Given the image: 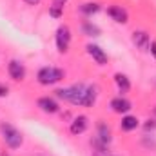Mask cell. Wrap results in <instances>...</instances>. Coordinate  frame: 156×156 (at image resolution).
<instances>
[{
	"mask_svg": "<svg viewBox=\"0 0 156 156\" xmlns=\"http://www.w3.org/2000/svg\"><path fill=\"white\" fill-rule=\"evenodd\" d=\"M58 98H64L75 105H85L91 107L96 102L98 96V87L96 85H83V83H75L67 89H58L56 91Z\"/></svg>",
	"mask_w": 156,
	"mask_h": 156,
	"instance_id": "cell-1",
	"label": "cell"
},
{
	"mask_svg": "<svg viewBox=\"0 0 156 156\" xmlns=\"http://www.w3.org/2000/svg\"><path fill=\"white\" fill-rule=\"evenodd\" d=\"M0 133H2V138H4V142H5V145L11 147V149H18V147L24 144L22 133H20L16 127H13L11 123H7V122L0 123Z\"/></svg>",
	"mask_w": 156,
	"mask_h": 156,
	"instance_id": "cell-2",
	"label": "cell"
},
{
	"mask_svg": "<svg viewBox=\"0 0 156 156\" xmlns=\"http://www.w3.org/2000/svg\"><path fill=\"white\" fill-rule=\"evenodd\" d=\"M66 76V73L62 71V69H58V67H42L38 71V75H37V80H38V83L42 85H53V83H56V82H60L62 78Z\"/></svg>",
	"mask_w": 156,
	"mask_h": 156,
	"instance_id": "cell-3",
	"label": "cell"
},
{
	"mask_svg": "<svg viewBox=\"0 0 156 156\" xmlns=\"http://www.w3.org/2000/svg\"><path fill=\"white\" fill-rule=\"evenodd\" d=\"M56 47L60 53H67L69 49V44H71V29L67 26H60L56 29Z\"/></svg>",
	"mask_w": 156,
	"mask_h": 156,
	"instance_id": "cell-4",
	"label": "cell"
},
{
	"mask_svg": "<svg viewBox=\"0 0 156 156\" xmlns=\"http://www.w3.org/2000/svg\"><path fill=\"white\" fill-rule=\"evenodd\" d=\"M7 73H9V76L13 78V80L20 82V80H24V76H26V67L18 60H11L7 64Z\"/></svg>",
	"mask_w": 156,
	"mask_h": 156,
	"instance_id": "cell-5",
	"label": "cell"
},
{
	"mask_svg": "<svg viewBox=\"0 0 156 156\" xmlns=\"http://www.w3.org/2000/svg\"><path fill=\"white\" fill-rule=\"evenodd\" d=\"M37 105L40 107V111H44V113H47V115H55V113H58V109H60L58 104H56V100H55V98H49V96L38 98Z\"/></svg>",
	"mask_w": 156,
	"mask_h": 156,
	"instance_id": "cell-6",
	"label": "cell"
},
{
	"mask_svg": "<svg viewBox=\"0 0 156 156\" xmlns=\"http://www.w3.org/2000/svg\"><path fill=\"white\" fill-rule=\"evenodd\" d=\"M87 53H89V56L98 64V66H105L107 64V55L104 53V49L102 47H98V45H93V44H89L87 47Z\"/></svg>",
	"mask_w": 156,
	"mask_h": 156,
	"instance_id": "cell-7",
	"label": "cell"
},
{
	"mask_svg": "<svg viewBox=\"0 0 156 156\" xmlns=\"http://www.w3.org/2000/svg\"><path fill=\"white\" fill-rule=\"evenodd\" d=\"M87 125H89V120H87V116H85V115H80V116H76L73 122H71V125H69V131H71V134L78 136V134L85 133Z\"/></svg>",
	"mask_w": 156,
	"mask_h": 156,
	"instance_id": "cell-8",
	"label": "cell"
},
{
	"mask_svg": "<svg viewBox=\"0 0 156 156\" xmlns=\"http://www.w3.org/2000/svg\"><path fill=\"white\" fill-rule=\"evenodd\" d=\"M133 44L136 45V49H140V51H147L149 45H151L149 35H147L145 31H134V33H133Z\"/></svg>",
	"mask_w": 156,
	"mask_h": 156,
	"instance_id": "cell-9",
	"label": "cell"
},
{
	"mask_svg": "<svg viewBox=\"0 0 156 156\" xmlns=\"http://www.w3.org/2000/svg\"><path fill=\"white\" fill-rule=\"evenodd\" d=\"M107 15L118 22V24H125L127 20H129V15H127V11L123 9V7H120V5H111L109 9H107Z\"/></svg>",
	"mask_w": 156,
	"mask_h": 156,
	"instance_id": "cell-10",
	"label": "cell"
},
{
	"mask_svg": "<svg viewBox=\"0 0 156 156\" xmlns=\"http://www.w3.org/2000/svg\"><path fill=\"white\" fill-rule=\"evenodd\" d=\"M111 109H113L115 113H127V111L131 109V102H129L127 98H122V96L113 98V100H111Z\"/></svg>",
	"mask_w": 156,
	"mask_h": 156,
	"instance_id": "cell-11",
	"label": "cell"
},
{
	"mask_svg": "<svg viewBox=\"0 0 156 156\" xmlns=\"http://www.w3.org/2000/svg\"><path fill=\"white\" fill-rule=\"evenodd\" d=\"M115 83H116V87H118L120 93H127V91L131 89L129 78L125 76V75H122V73H116V75H115Z\"/></svg>",
	"mask_w": 156,
	"mask_h": 156,
	"instance_id": "cell-12",
	"label": "cell"
},
{
	"mask_svg": "<svg viewBox=\"0 0 156 156\" xmlns=\"http://www.w3.org/2000/svg\"><path fill=\"white\" fill-rule=\"evenodd\" d=\"M120 127H122V131H133V129L138 127V118L136 116H123Z\"/></svg>",
	"mask_w": 156,
	"mask_h": 156,
	"instance_id": "cell-13",
	"label": "cell"
},
{
	"mask_svg": "<svg viewBox=\"0 0 156 156\" xmlns=\"http://www.w3.org/2000/svg\"><path fill=\"white\" fill-rule=\"evenodd\" d=\"M100 142H104V144H109L111 142V133H109V129L104 125V123H100V127H98V136H96Z\"/></svg>",
	"mask_w": 156,
	"mask_h": 156,
	"instance_id": "cell-14",
	"label": "cell"
},
{
	"mask_svg": "<svg viewBox=\"0 0 156 156\" xmlns=\"http://www.w3.org/2000/svg\"><path fill=\"white\" fill-rule=\"evenodd\" d=\"M82 29H83V33H85L87 37H98V35H100V29H98L94 24H91V22H85Z\"/></svg>",
	"mask_w": 156,
	"mask_h": 156,
	"instance_id": "cell-15",
	"label": "cell"
},
{
	"mask_svg": "<svg viewBox=\"0 0 156 156\" xmlns=\"http://www.w3.org/2000/svg\"><path fill=\"white\" fill-rule=\"evenodd\" d=\"M98 9H100V5L94 4V2H93V4L89 2V4H83V5H82V11H83L85 15H93V13H96Z\"/></svg>",
	"mask_w": 156,
	"mask_h": 156,
	"instance_id": "cell-16",
	"label": "cell"
},
{
	"mask_svg": "<svg viewBox=\"0 0 156 156\" xmlns=\"http://www.w3.org/2000/svg\"><path fill=\"white\" fill-rule=\"evenodd\" d=\"M66 2H67V0H53V5H58V7H62V9H64Z\"/></svg>",
	"mask_w": 156,
	"mask_h": 156,
	"instance_id": "cell-17",
	"label": "cell"
},
{
	"mask_svg": "<svg viewBox=\"0 0 156 156\" xmlns=\"http://www.w3.org/2000/svg\"><path fill=\"white\" fill-rule=\"evenodd\" d=\"M7 93H9V89H7L5 85L0 83V96H7Z\"/></svg>",
	"mask_w": 156,
	"mask_h": 156,
	"instance_id": "cell-18",
	"label": "cell"
},
{
	"mask_svg": "<svg viewBox=\"0 0 156 156\" xmlns=\"http://www.w3.org/2000/svg\"><path fill=\"white\" fill-rule=\"evenodd\" d=\"M149 49H151V53H153V56L156 58V42H151V45H149Z\"/></svg>",
	"mask_w": 156,
	"mask_h": 156,
	"instance_id": "cell-19",
	"label": "cell"
},
{
	"mask_svg": "<svg viewBox=\"0 0 156 156\" xmlns=\"http://www.w3.org/2000/svg\"><path fill=\"white\" fill-rule=\"evenodd\" d=\"M26 2H27V4H31V5H35V4H38L40 0H26Z\"/></svg>",
	"mask_w": 156,
	"mask_h": 156,
	"instance_id": "cell-20",
	"label": "cell"
},
{
	"mask_svg": "<svg viewBox=\"0 0 156 156\" xmlns=\"http://www.w3.org/2000/svg\"><path fill=\"white\" fill-rule=\"evenodd\" d=\"M94 156H104V153H96Z\"/></svg>",
	"mask_w": 156,
	"mask_h": 156,
	"instance_id": "cell-21",
	"label": "cell"
},
{
	"mask_svg": "<svg viewBox=\"0 0 156 156\" xmlns=\"http://www.w3.org/2000/svg\"><path fill=\"white\" fill-rule=\"evenodd\" d=\"M2 156H7V154H2Z\"/></svg>",
	"mask_w": 156,
	"mask_h": 156,
	"instance_id": "cell-22",
	"label": "cell"
}]
</instances>
